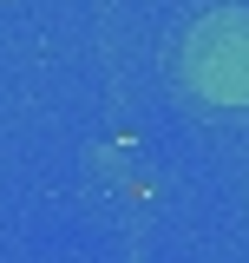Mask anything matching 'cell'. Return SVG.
I'll return each instance as SVG.
<instances>
[{
	"mask_svg": "<svg viewBox=\"0 0 249 263\" xmlns=\"http://www.w3.org/2000/svg\"><path fill=\"white\" fill-rule=\"evenodd\" d=\"M184 72L197 92L223 99V105H243L249 99V20L243 13H217L190 33V53H184Z\"/></svg>",
	"mask_w": 249,
	"mask_h": 263,
	"instance_id": "6da1fadb",
	"label": "cell"
}]
</instances>
